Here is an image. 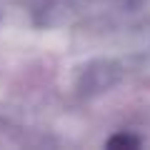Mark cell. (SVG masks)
<instances>
[{"mask_svg": "<svg viewBox=\"0 0 150 150\" xmlns=\"http://www.w3.org/2000/svg\"><path fill=\"white\" fill-rule=\"evenodd\" d=\"M110 145H112V148H118V145H125V148H135V145H138V140H133V138H112V140H110Z\"/></svg>", "mask_w": 150, "mask_h": 150, "instance_id": "6da1fadb", "label": "cell"}]
</instances>
